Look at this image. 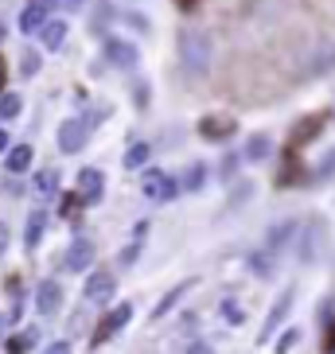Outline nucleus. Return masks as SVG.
Here are the masks:
<instances>
[{
    "mask_svg": "<svg viewBox=\"0 0 335 354\" xmlns=\"http://www.w3.org/2000/svg\"><path fill=\"white\" fill-rule=\"evenodd\" d=\"M179 55H183V66L195 74H203L210 66V39L203 32H183L179 35Z\"/></svg>",
    "mask_w": 335,
    "mask_h": 354,
    "instance_id": "obj_1",
    "label": "nucleus"
},
{
    "mask_svg": "<svg viewBox=\"0 0 335 354\" xmlns=\"http://www.w3.org/2000/svg\"><path fill=\"white\" fill-rule=\"evenodd\" d=\"M230 133H234V117H226V113H210V117H203V121H199V136H203V140H226Z\"/></svg>",
    "mask_w": 335,
    "mask_h": 354,
    "instance_id": "obj_2",
    "label": "nucleus"
},
{
    "mask_svg": "<svg viewBox=\"0 0 335 354\" xmlns=\"http://www.w3.org/2000/svg\"><path fill=\"white\" fill-rule=\"evenodd\" d=\"M86 121H63V125H59V148H63V152H78V148L86 145Z\"/></svg>",
    "mask_w": 335,
    "mask_h": 354,
    "instance_id": "obj_3",
    "label": "nucleus"
},
{
    "mask_svg": "<svg viewBox=\"0 0 335 354\" xmlns=\"http://www.w3.org/2000/svg\"><path fill=\"white\" fill-rule=\"evenodd\" d=\"M105 55H109V63L121 66V71H133L136 66V47L125 43V39H109L105 43Z\"/></svg>",
    "mask_w": 335,
    "mask_h": 354,
    "instance_id": "obj_4",
    "label": "nucleus"
},
{
    "mask_svg": "<svg viewBox=\"0 0 335 354\" xmlns=\"http://www.w3.org/2000/svg\"><path fill=\"white\" fill-rule=\"evenodd\" d=\"M90 257H94V245H90L86 238H78V241H71V250L63 253V265L71 272H82L86 265H90Z\"/></svg>",
    "mask_w": 335,
    "mask_h": 354,
    "instance_id": "obj_5",
    "label": "nucleus"
},
{
    "mask_svg": "<svg viewBox=\"0 0 335 354\" xmlns=\"http://www.w3.org/2000/svg\"><path fill=\"white\" fill-rule=\"evenodd\" d=\"M145 195L156 198V203H168V198L176 195V183H172L164 171H148L145 176Z\"/></svg>",
    "mask_w": 335,
    "mask_h": 354,
    "instance_id": "obj_6",
    "label": "nucleus"
},
{
    "mask_svg": "<svg viewBox=\"0 0 335 354\" xmlns=\"http://www.w3.org/2000/svg\"><path fill=\"white\" fill-rule=\"evenodd\" d=\"M47 4H43V0H35V4H28V8L20 12V32L28 35V32H43V28H47Z\"/></svg>",
    "mask_w": 335,
    "mask_h": 354,
    "instance_id": "obj_7",
    "label": "nucleus"
},
{
    "mask_svg": "<svg viewBox=\"0 0 335 354\" xmlns=\"http://www.w3.org/2000/svg\"><path fill=\"white\" fill-rule=\"evenodd\" d=\"M129 315H133V308H129V304L114 308V312H109V315L102 319V327L94 331V343H105V339H109V335H114L117 327H125V323H129Z\"/></svg>",
    "mask_w": 335,
    "mask_h": 354,
    "instance_id": "obj_8",
    "label": "nucleus"
},
{
    "mask_svg": "<svg viewBox=\"0 0 335 354\" xmlns=\"http://www.w3.org/2000/svg\"><path fill=\"white\" fill-rule=\"evenodd\" d=\"M324 121H327L324 113H312V117H304L300 125L293 129V140H289V148H300V145H308V140H312V136L320 133V129H324Z\"/></svg>",
    "mask_w": 335,
    "mask_h": 354,
    "instance_id": "obj_9",
    "label": "nucleus"
},
{
    "mask_svg": "<svg viewBox=\"0 0 335 354\" xmlns=\"http://www.w3.org/2000/svg\"><path fill=\"white\" fill-rule=\"evenodd\" d=\"M109 292H114V272L98 269L90 281H86V300H109Z\"/></svg>",
    "mask_w": 335,
    "mask_h": 354,
    "instance_id": "obj_10",
    "label": "nucleus"
},
{
    "mask_svg": "<svg viewBox=\"0 0 335 354\" xmlns=\"http://www.w3.org/2000/svg\"><path fill=\"white\" fill-rule=\"evenodd\" d=\"M98 195H102V171L86 167L82 176H78V198L82 203H98Z\"/></svg>",
    "mask_w": 335,
    "mask_h": 354,
    "instance_id": "obj_11",
    "label": "nucleus"
},
{
    "mask_svg": "<svg viewBox=\"0 0 335 354\" xmlns=\"http://www.w3.org/2000/svg\"><path fill=\"white\" fill-rule=\"evenodd\" d=\"M59 304H63V288H59L55 281H47V284L39 288V296H35V308H39L43 315H51Z\"/></svg>",
    "mask_w": 335,
    "mask_h": 354,
    "instance_id": "obj_12",
    "label": "nucleus"
},
{
    "mask_svg": "<svg viewBox=\"0 0 335 354\" xmlns=\"http://www.w3.org/2000/svg\"><path fill=\"white\" fill-rule=\"evenodd\" d=\"M63 39H66V24L63 20H47V28H43V47L55 51V47H63Z\"/></svg>",
    "mask_w": 335,
    "mask_h": 354,
    "instance_id": "obj_13",
    "label": "nucleus"
},
{
    "mask_svg": "<svg viewBox=\"0 0 335 354\" xmlns=\"http://www.w3.org/2000/svg\"><path fill=\"white\" fill-rule=\"evenodd\" d=\"M4 164H8V171H28V164H32V148L28 145H16L8 152V160H4Z\"/></svg>",
    "mask_w": 335,
    "mask_h": 354,
    "instance_id": "obj_14",
    "label": "nucleus"
},
{
    "mask_svg": "<svg viewBox=\"0 0 335 354\" xmlns=\"http://www.w3.org/2000/svg\"><path fill=\"white\" fill-rule=\"evenodd\" d=\"M43 226H47V214H43V210H32L28 230H24V241H28V245H35V241L43 238Z\"/></svg>",
    "mask_w": 335,
    "mask_h": 354,
    "instance_id": "obj_15",
    "label": "nucleus"
},
{
    "mask_svg": "<svg viewBox=\"0 0 335 354\" xmlns=\"http://www.w3.org/2000/svg\"><path fill=\"white\" fill-rule=\"evenodd\" d=\"M55 187H59V171H51V167H47V171H39V176H35V191H39V195H51Z\"/></svg>",
    "mask_w": 335,
    "mask_h": 354,
    "instance_id": "obj_16",
    "label": "nucleus"
},
{
    "mask_svg": "<svg viewBox=\"0 0 335 354\" xmlns=\"http://www.w3.org/2000/svg\"><path fill=\"white\" fill-rule=\"evenodd\" d=\"M20 113V97L16 94H0V117L8 121V117H16Z\"/></svg>",
    "mask_w": 335,
    "mask_h": 354,
    "instance_id": "obj_17",
    "label": "nucleus"
},
{
    "mask_svg": "<svg viewBox=\"0 0 335 354\" xmlns=\"http://www.w3.org/2000/svg\"><path fill=\"white\" fill-rule=\"evenodd\" d=\"M148 152H152L148 145H133V148H129V156H125V167H141L148 160Z\"/></svg>",
    "mask_w": 335,
    "mask_h": 354,
    "instance_id": "obj_18",
    "label": "nucleus"
},
{
    "mask_svg": "<svg viewBox=\"0 0 335 354\" xmlns=\"http://www.w3.org/2000/svg\"><path fill=\"white\" fill-rule=\"evenodd\" d=\"M39 63H43V59H39V51H24V59H20L24 74H35V71H39Z\"/></svg>",
    "mask_w": 335,
    "mask_h": 354,
    "instance_id": "obj_19",
    "label": "nucleus"
},
{
    "mask_svg": "<svg viewBox=\"0 0 335 354\" xmlns=\"http://www.w3.org/2000/svg\"><path fill=\"white\" fill-rule=\"evenodd\" d=\"M179 296H183V288H176V292H168L164 300H160V308H156V319H160V315H164V312H168V308H172V304H176V300H179Z\"/></svg>",
    "mask_w": 335,
    "mask_h": 354,
    "instance_id": "obj_20",
    "label": "nucleus"
},
{
    "mask_svg": "<svg viewBox=\"0 0 335 354\" xmlns=\"http://www.w3.org/2000/svg\"><path fill=\"white\" fill-rule=\"evenodd\" d=\"M43 354H71V343H66V339H63V343H51Z\"/></svg>",
    "mask_w": 335,
    "mask_h": 354,
    "instance_id": "obj_21",
    "label": "nucleus"
},
{
    "mask_svg": "<svg viewBox=\"0 0 335 354\" xmlns=\"http://www.w3.org/2000/svg\"><path fill=\"white\" fill-rule=\"evenodd\" d=\"M199 179H203V167L195 164V167H191V176H188V187H199Z\"/></svg>",
    "mask_w": 335,
    "mask_h": 354,
    "instance_id": "obj_22",
    "label": "nucleus"
},
{
    "mask_svg": "<svg viewBox=\"0 0 335 354\" xmlns=\"http://www.w3.org/2000/svg\"><path fill=\"white\" fill-rule=\"evenodd\" d=\"M327 354H335V323H332V335H327V343H324Z\"/></svg>",
    "mask_w": 335,
    "mask_h": 354,
    "instance_id": "obj_23",
    "label": "nucleus"
},
{
    "mask_svg": "<svg viewBox=\"0 0 335 354\" xmlns=\"http://www.w3.org/2000/svg\"><path fill=\"white\" fill-rule=\"evenodd\" d=\"M8 250V226H0V253Z\"/></svg>",
    "mask_w": 335,
    "mask_h": 354,
    "instance_id": "obj_24",
    "label": "nucleus"
},
{
    "mask_svg": "<svg viewBox=\"0 0 335 354\" xmlns=\"http://www.w3.org/2000/svg\"><path fill=\"white\" fill-rule=\"evenodd\" d=\"M4 82H8V66H4V59H0V90H4Z\"/></svg>",
    "mask_w": 335,
    "mask_h": 354,
    "instance_id": "obj_25",
    "label": "nucleus"
},
{
    "mask_svg": "<svg viewBox=\"0 0 335 354\" xmlns=\"http://www.w3.org/2000/svg\"><path fill=\"white\" fill-rule=\"evenodd\" d=\"M176 4H179V8H183V12H191V8H195V4H199V0H176Z\"/></svg>",
    "mask_w": 335,
    "mask_h": 354,
    "instance_id": "obj_26",
    "label": "nucleus"
},
{
    "mask_svg": "<svg viewBox=\"0 0 335 354\" xmlns=\"http://www.w3.org/2000/svg\"><path fill=\"white\" fill-rule=\"evenodd\" d=\"M4 148H8V133H4V129H0V152H4Z\"/></svg>",
    "mask_w": 335,
    "mask_h": 354,
    "instance_id": "obj_27",
    "label": "nucleus"
},
{
    "mask_svg": "<svg viewBox=\"0 0 335 354\" xmlns=\"http://www.w3.org/2000/svg\"><path fill=\"white\" fill-rule=\"evenodd\" d=\"M191 354H210V351H207V346H195V351H191Z\"/></svg>",
    "mask_w": 335,
    "mask_h": 354,
    "instance_id": "obj_28",
    "label": "nucleus"
},
{
    "mask_svg": "<svg viewBox=\"0 0 335 354\" xmlns=\"http://www.w3.org/2000/svg\"><path fill=\"white\" fill-rule=\"evenodd\" d=\"M78 4H82V0H66V8H78Z\"/></svg>",
    "mask_w": 335,
    "mask_h": 354,
    "instance_id": "obj_29",
    "label": "nucleus"
},
{
    "mask_svg": "<svg viewBox=\"0 0 335 354\" xmlns=\"http://www.w3.org/2000/svg\"><path fill=\"white\" fill-rule=\"evenodd\" d=\"M0 335H4V315H0Z\"/></svg>",
    "mask_w": 335,
    "mask_h": 354,
    "instance_id": "obj_30",
    "label": "nucleus"
},
{
    "mask_svg": "<svg viewBox=\"0 0 335 354\" xmlns=\"http://www.w3.org/2000/svg\"><path fill=\"white\" fill-rule=\"evenodd\" d=\"M0 39H4V24H0Z\"/></svg>",
    "mask_w": 335,
    "mask_h": 354,
    "instance_id": "obj_31",
    "label": "nucleus"
}]
</instances>
